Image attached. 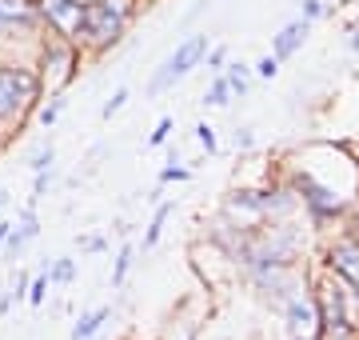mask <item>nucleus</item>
Listing matches in <instances>:
<instances>
[{
    "mask_svg": "<svg viewBox=\"0 0 359 340\" xmlns=\"http://www.w3.org/2000/svg\"><path fill=\"white\" fill-rule=\"evenodd\" d=\"M299 16H304L308 25H316V20L327 16V4H323V0H304V4H299Z\"/></svg>",
    "mask_w": 359,
    "mask_h": 340,
    "instance_id": "15",
    "label": "nucleus"
},
{
    "mask_svg": "<svg viewBox=\"0 0 359 340\" xmlns=\"http://www.w3.org/2000/svg\"><path fill=\"white\" fill-rule=\"evenodd\" d=\"M80 32L92 40V44H108L124 32V20L108 8V4H84V16H80Z\"/></svg>",
    "mask_w": 359,
    "mask_h": 340,
    "instance_id": "6",
    "label": "nucleus"
},
{
    "mask_svg": "<svg viewBox=\"0 0 359 340\" xmlns=\"http://www.w3.org/2000/svg\"><path fill=\"white\" fill-rule=\"evenodd\" d=\"M252 72H256L259 80H271L276 72H280V60H276V56H264V60H259V65L252 68Z\"/></svg>",
    "mask_w": 359,
    "mask_h": 340,
    "instance_id": "19",
    "label": "nucleus"
},
{
    "mask_svg": "<svg viewBox=\"0 0 359 340\" xmlns=\"http://www.w3.org/2000/svg\"><path fill=\"white\" fill-rule=\"evenodd\" d=\"M188 176H192V172H188V169H180L176 160H172V164H168L164 172H160V181H188Z\"/></svg>",
    "mask_w": 359,
    "mask_h": 340,
    "instance_id": "25",
    "label": "nucleus"
},
{
    "mask_svg": "<svg viewBox=\"0 0 359 340\" xmlns=\"http://www.w3.org/2000/svg\"><path fill=\"white\" fill-rule=\"evenodd\" d=\"M320 308V340H355L359 332V288L344 276H327L316 292Z\"/></svg>",
    "mask_w": 359,
    "mask_h": 340,
    "instance_id": "1",
    "label": "nucleus"
},
{
    "mask_svg": "<svg viewBox=\"0 0 359 340\" xmlns=\"http://www.w3.org/2000/svg\"><path fill=\"white\" fill-rule=\"evenodd\" d=\"M283 320H287V336L292 340H320V308H316V296H308V292L287 296Z\"/></svg>",
    "mask_w": 359,
    "mask_h": 340,
    "instance_id": "3",
    "label": "nucleus"
},
{
    "mask_svg": "<svg viewBox=\"0 0 359 340\" xmlns=\"http://www.w3.org/2000/svg\"><path fill=\"white\" fill-rule=\"evenodd\" d=\"M347 48H351V53L359 56V20L351 25V37H347Z\"/></svg>",
    "mask_w": 359,
    "mask_h": 340,
    "instance_id": "29",
    "label": "nucleus"
},
{
    "mask_svg": "<svg viewBox=\"0 0 359 340\" xmlns=\"http://www.w3.org/2000/svg\"><path fill=\"white\" fill-rule=\"evenodd\" d=\"M4 204H8V192H4V188H0V209H4Z\"/></svg>",
    "mask_w": 359,
    "mask_h": 340,
    "instance_id": "31",
    "label": "nucleus"
},
{
    "mask_svg": "<svg viewBox=\"0 0 359 340\" xmlns=\"http://www.w3.org/2000/svg\"><path fill=\"white\" fill-rule=\"evenodd\" d=\"M236 148H240V152L256 148V129H236Z\"/></svg>",
    "mask_w": 359,
    "mask_h": 340,
    "instance_id": "21",
    "label": "nucleus"
},
{
    "mask_svg": "<svg viewBox=\"0 0 359 340\" xmlns=\"http://www.w3.org/2000/svg\"><path fill=\"white\" fill-rule=\"evenodd\" d=\"M124 100H128V89H116V96L104 105V117H112V112H120L124 108Z\"/></svg>",
    "mask_w": 359,
    "mask_h": 340,
    "instance_id": "24",
    "label": "nucleus"
},
{
    "mask_svg": "<svg viewBox=\"0 0 359 340\" xmlns=\"http://www.w3.org/2000/svg\"><path fill=\"white\" fill-rule=\"evenodd\" d=\"M208 68L212 72H224V65H228V48H208Z\"/></svg>",
    "mask_w": 359,
    "mask_h": 340,
    "instance_id": "20",
    "label": "nucleus"
},
{
    "mask_svg": "<svg viewBox=\"0 0 359 340\" xmlns=\"http://www.w3.org/2000/svg\"><path fill=\"white\" fill-rule=\"evenodd\" d=\"M108 320V308H96V313H88V316H80L76 320V328H72V340H92L96 332H100V325Z\"/></svg>",
    "mask_w": 359,
    "mask_h": 340,
    "instance_id": "11",
    "label": "nucleus"
},
{
    "mask_svg": "<svg viewBox=\"0 0 359 340\" xmlns=\"http://www.w3.org/2000/svg\"><path fill=\"white\" fill-rule=\"evenodd\" d=\"M231 96H236V92H231V84L224 80V72H216L212 89L204 92V105H212V108H228V105H231Z\"/></svg>",
    "mask_w": 359,
    "mask_h": 340,
    "instance_id": "12",
    "label": "nucleus"
},
{
    "mask_svg": "<svg viewBox=\"0 0 359 340\" xmlns=\"http://www.w3.org/2000/svg\"><path fill=\"white\" fill-rule=\"evenodd\" d=\"M36 233H40V228H36V216H32V212H25V221H20V228L13 224V228H8V240H4V244H8V252L16 256V252L25 249V244H28V240H32Z\"/></svg>",
    "mask_w": 359,
    "mask_h": 340,
    "instance_id": "10",
    "label": "nucleus"
},
{
    "mask_svg": "<svg viewBox=\"0 0 359 340\" xmlns=\"http://www.w3.org/2000/svg\"><path fill=\"white\" fill-rule=\"evenodd\" d=\"M8 228H13V224H0V249H4V240H8Z\"/></svg>",
    "mask_w": 359,
    "mask_h": 340,
    "instance_id": "30",
    "label": "nucleus"
},
{
    "mask_svg": "<svg viewBox=\"0 0 359 340\" xmlns=\"http://www.w3.org/2000/svg\"><path fill=\"white\" fill-rule=\"evenodd\" d=\"M60 108H65V105H60V100H56V105H48V108H44V112H40V120H44V124H52V120L60 117Z\"/></svg>",
    "mask_w": 359,
    "mask_h": 340,
    "instance_id": "28",
    "label": "nucleus"
},
{
    "mask_svg": "<svg viewBox=\"0 0 359 340\" xmlns=\"http://www.w3.org/2000/svg\"><path fill=\"white\" fill-rule=\"evenodd\" d=\"M72 276H76V264H72V261L65 256V261H56V268L48 273V280H56V285H68Z\"/></svg>",
    "mask_w": 359,
    "mask_h": 340,
    "instance_id": "17",
    "label": "nucleus"
},
{
    "mask_svg": "<svg viewBox=\"0 0 359 340\" xmlns=\"http://www.w3.org/2000/svg\"><path fill=\"white\" fill-rule=\"evenodd\" d=\"M36 96V77L25 68H0V117H16Z\"/></svg>",
    "mask_w": 359,
    "mask_h": 340,
    "instance_id": "4",
    "label": "nucleus"
},
{
    "mask_svg": "<svg viewBox=\"0 0 359 340\" xmlns=\"http://www.w3.org/2000/svg\"><path fill=\"white\" fill-rule=\"evenodd\" d=\"M168 212H172V204H160L152 216V224H148V233H144V249H152L156 240H160V233H164V221H168Z\"/></svg>",
    "mask_w": 359,
    "mask_h": 340,
    "instance_id": "14",
    "label": "nucleus"
},
{
    "mask_svg": "<svg viewBox=\"0 0 359 340\" xmlns=\"http://www.w3.org/2000/svg\"><path fill=\"white\" fill-rule=\"evenodd\" d=\"M204 53H208V37H188V40L176 48V53L168 56L164 65H160V72L152 77V84H148V89H152V92H164V89H172V84H180V80L188 77L192 68H200Z\"/></svg>",
    "mask_w": 359,
    "mask_h": 340,
    "instance_id": "2",
    "label": "nucleus"
},
{
    "mask_svg": "<svg viewBox=\"0 0 359 340\" xmlns=\"http://www.w3.org/2000/svg\"><path fill=\"white\" fill-rule=\"evenodd\" d=\"M128 268H132V249H120V256H116V268H112V285H124Z\"/></svg>",
    "mask_w": 359,
    "mask_h": 340,
    "instance_id": "16",
    "label": "nucleus"
},
{
    "mask_svg": "<svg viewBox=\"0 0 359 340\" xmlns=\"http://www.w3.org/2000/svg\"><path fill=\"white\" fill-rule=\"evenodd\" d=\"M168 132H172V117H160V124H156V132H152V140H148V144H152V148H156V144H164Z\"/></svg>",
    "mask_w": 359,
    "mask_h": 340,
    "instance_id": "23",
    "label": "nucleus"
},
{
    "mask_svg": "<svg viewBox=\"0 0 359 340\" xmlns=\"http://www.w3.org/2000/svg\"><path fill=\"white\" fill-rule=\"evenodd\" d=\"M44 288H48V276H36V280H32V292H28V301L40 304L44 301Z\"/></svg>",
    "mask_w": 359,
    "mask_h": 340,
    "instance_id": "27",
    "label": "nucleus"
},
{
    "mask_svg": "<svg viewBox=\"0 0 359 340\" xmlns=\"http://www.w3.org/2000/svg\"><path fill=\"white\" fill-rule=\"evenodd\" d=\"M44 16H48L65 37H76L80 16H84V0H44Z\"/></svg>",
    "mask_w": 359,
    "mask_h": 340,
    "instance_id": "9",
    "label": "nucleus"
},
{
    "mask_svg": "<svg viewBox=\"0 0 359 340\" xmlns=\"http://www.w3.org/2000/svg\"><path fill=\"white\" fill-rule=\"evenodd\" d=\"M224 80L231 84L236 96H244V92L252 89V68H248V65H224Z\"/></svg>",
    "mask_w": 359,
    "mask_h": 340,
    "instance_id": "13",
    "label": "nucleus"
},
{
    "mask_svg": "<svg viewBox=\"0 0 359 340\" xmlns=\"http://www.w3.org/2000/svg\"><path fill=\"white\" fill-rule=\"evenodd\" d=\"M196 140H200L204 152H216V129L212 124H196Z\"/></svg>",
    "mask_w": 359,
    "mask_h": 340,
    "instance_id": "18",
    "label": "nucleus"
},
{
    "mask_svg": "<svg viewBox=\"0 0 359 340\" xmlns=\"http://www.w3.org/2000/svg\"><path fill=\"white\" fill-rule=\"evenodd\" d=\"M308 32H311V25L304 20V16H299V20H287V25H283L280 32L271 37V56H276L280 65H283V60H292V56L299 53V48H304Z\"/></svg>",
    "mask_w": 359,
    "mask_h": 340,
    "instance_id": "8",
    "label": "nucleus"
},
{
    "mask_svg": "<svg viewBox=\"0 0 359 340\" xmlns=\"http://www.w3.org/2000/svg\"><path fill=\"white\" fill-rule=\"evenodd\" d=\"M295 192H299L304 209H308L316 221H332V216H339V212H344V197H339V192H332L327 184H320L316 176H308V172L295 181Z\"/></svg>",
    "mask_w": 359,
    "mask_h": 340,
    "instance_id": "5",
    "label": "nucleus"
},
{
    "mask_svg": "<svg viewBox=\"0 0 359 340\" xmlns=\"http://www.w3.org/2000/svg\"><path fill=\"white\" fill-rule=\"evenodd\" d=\"M52 169V144L48 148H40L36 157H32V172H48Z\"/></svg>",
    "mask_w": 359,
    "mask_h": 340,
    "instance_id": "22",
    "label": "nucleus"
},
{
    "mask_svg": "<svg viewBox=\"0 0 359 340\" xmlns=\"http://www.w3.org/2000/svg\"><path fill=\"white\" fill-rule=\"evenodd\" d=\"M104 4H108L120 20H128V16H132V0H104Z\"/></svg>",
    "mask_w": 359,
    "mask_h": 340,
    "instance_id": "26",
    "label": "nucleus"
},
{
    "mask_svg": "<svg viewBox=\"0 0 359 340\" xmlns=\"http://www.w3.org/2000/svg\"><path fill=\"white\" fill-rule=\"evenodd\" d=\"M327 264H332L335 276H344V280H351L359 288V240H351V236L335 240L327 249Z\"/></svg>",
    "mask_w": 359,
    "mask_h": 340,
    "instance_id": "7",
    "label": "nucleus"
}]
</instances>
